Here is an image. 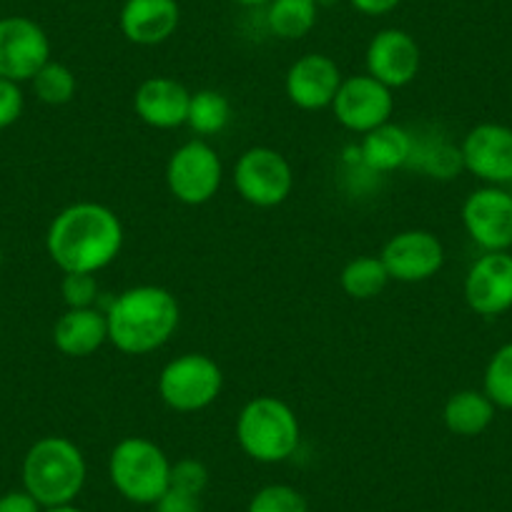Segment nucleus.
<instances>
[{
  "instance_id": "nucleus-1",
  "label": "nucleus",
  "mask_w": 512,
  "mask_h": 512,
  "mask_svg": "<svg viewBox=\"0 0 512 512\" xmlns=\"http://www.w3.org/2000/svg\"><path fill=\"white\" fill-rule=\"evenodd\" d=\"M46 246L53 262L66 274H96L121 251L123 226L111 209L83 201L53 219Z\"/></svg>"
},
{
  "instance_id": "nucleus-2",
  "label": "nucleus",
  "mask_w": 512,
  "mask_h": 512,
  "mask_svg": "<svg viewBox=\"0 0 512 512\" xmlns=\"http://www.w3.org/2000/svg\"><path fill=\"white\" fill-rule=\"evenodd\" d=\"M108 342L123 354H149L179 327V304L161 287H134L111 302L106 312Z\"/></svg>"
},
{
  "instance_id": "nucleus-3",
  "label": "nucleus",
  "mask_w": 512,
  "mask_h": 512,
  "mask_svg": "<svg viewBox=\"0 0 512 512\" xmlns=\"http://www.w3.org/2000/svg\"><path fill=\"white\" fill-rule=\"evenodd\" d=\"M86 485V460L66 437H43L23 460V490L43 507L71 505Z\"/></svg>"
},
{
  "instance_id": "nucleus-4",
  "label": "nucleus",
  "mask_w": 512,
  "mask_h": 512,
  "mask_svg": "<svg viewBox=\"0 0 512 512\" xmlns=\"http://www.w3.org/2000/svg\"><path fill=\"white\" fill-rule=\"evenodd\" d=\"M236 440L256 462H284L297 452L299 422L277 397H256L236 420Z\"/></svg>"
},
{
  "instance_id": "nucleus-5",
  "label": "nucleus",
  "mask_w": 512,
  "mask_h": 512,
  "mask_svg": "<svg viewBox=\"0 0 512 512\" xmlns=\"http://www.w3.org/2000/svg\"><path fill=\"white\" fill-rule=\"evenodd\" d=\"M108 475L113 487L136 505H156L169 490L171 462L159 445L144 437H126L111 452Z\"/></svg>"
},
{
  "instance_id": "nucleus-6",
  "label": "nucleus",
  "mask_w": 512,
  "mask_h": 512,
  "mask_svg": "<svg viewBox=\"0 0 512 512\" xmlns=\"http://www.w3.org/2000/svg\"><path fill=\"white\" fill-rule=\"evenodd\" d=\"M221 369L206 354H184L164 367L159 377L161 400L176 412L209 407L221 392Z\"/></svg>"
},
{
  "instance_id": "nucleus-7",
  "label": "nucleus",
  "mask_w": 512,
  "mask_h": 512,
  "mask_svg": "<svg viewBox=\"0 0 512 512\" xmlns=\"http://www.w3.org/2000/svg\"><path fill=\"white\" fill-rule=\"evenodd\" d=\"M292 184V169L279 151L256 146L236 161L234 186L241 199L249 204L262 206V209L282 204L292 191Z\"/></svg>"
},
{
  "instance_id": "nucleus-8",
  "label": "nucleus",
  "mask_w": 512,
  "mask_h": 512,
  "mask_svg": "<svg viewBox=\"0 0 512 512\" xmlns=\"http://www.w3.org/2000/svg\"><path fill=\"white\" fill-rule=\"evenodd\" d=\"M51 61V41L36 21L26 16L0 18V78L13 83L33 81Z\"/></svg>"
},
{
  "instance_id": "nucleus-9",
  "label": "nucleus",
  "mask_w": 512,
  "mask_h": 512,
  "mask_svg": "<svg viewBox=\"0 0 512 512\" xmlns=\"http://www.w3.org/2000/svg\"><path fill=\"white\" fill-rule=\"evenodd\" d=\"M166 184L184 204H206L214 199L221 184L219 156L204 141H189L171 156L166 166Z\"/></svg>"
},
{
  "instance_id": "nucleus-10",
  "label": "nucleus",
  "mask_w": 512,
  "mask_h": 512,
  "mask_svg": "<svg viewBox=\"0 0 512 512\" xmlns=\"http://www.w3.org/2000/svg\"><path fill=\"white\" fill-rule=\"evenodd\" d=\"M332 108L344 128L357 131V134H369L390 121L395 98H392L390 88L367 73V76H352L342 81Z\"/></svg>"
},
{
  "instance_id": "nucleus-11",
  "label": "nucleus",
  "mask_w": 512,
  "mask_h": 512,
  "mask_svg": "<svg viewBox=\"0 0 512 512\" xmlns=\"http://www.w3.org/2000/svg\"><path fill=\"white\" fill-rule=\"evenodd\" d=\"M462 224L485 251H507L512 246V194L500 186L472 191L462 206Z\"/></svg>"
},
{
  "instance_id": "nucleus-12",
  "label": "nucleus",
  "mask_w": 512,
  "mask_h": 512,
  "mask_svg": "<svg viewBox=\"0 0 512 512\" xmlns=\"http://www.w3.org/2000/svg\"><path fill=\"white\" fill-rule=\"evenodd\" d=\"M462 166L490 186L512 184V128L480 123L462 141Z\"/></svg>"
},
{
  "instance_id": "nucleus-13",
  "label": "nucleus",
  "mask_w": 512,
  "mask_h": 512,
  "mask_svg": "<svg viewBox=\"0 0 512 512\" xmlns=\"http://www.w3.org/2000/svg\"><path fill=\"white\" fill-rule=\"evenodd\" d=\"M382 264L397 282H425L445 264V249L430 231H402L382 249Z\"/></svg>"
},
{
  "instance_id": "nucleus-14",
  "label": "nucleus",
  "mask_w": 512,
  "mask_h": 512,
  "mask_svg": "<svg viewBox=\"0 0 512 512\" xmlns=\"http://www.w3.org/2000/svg\"><path fill=\"white\" fill-rule=\"evenodd\" d=\"M465 299L472 312L500 317L512 309V256L507 251H485L465 279Z\"/></svg>"
},
{
  "instance_id": "nucleus-15",
  "label": "nucleus",
  "mask_w": 512,
  "mask_h": 512,
  "mask_svg": "<svg viewBox=\"0 0 512 512\" xmlns=\"http://www.w3.org/2000/svg\"><path fill=\"white\" fill-rule=\"evenodd\" d=\"M420 46L400 28H384L369 41L367 73L387 88L407 86L420 73Z\"/></svg>"
},
{
  "instance_id": "nucleus-16",
  "label": "nucleus",
  "mask_w": 512,
  "mask_h": 512,
  "mask_svg": "<svg viewBox=\"0 0 512 512\" xmlns=\"http://www.w3.org/2000/svg\"><path fill=\"white\" fill-rule=\"evenodd\" d=\"M339 86H342V73H339L337 63L322 53H309V56L299 58L287 73L289 101L304 111L332 106Z\"/></svg>"
},
{
  "instance_id": "nucleus-17",
  "label": "nucleus",
  "mask_w": 512,
  "mask_h": 512,
  "mask_svg": "<svg viewBox=\"0 0 512 512\" xmlns=\"http://www.w3.org/2000/svg\"><path fill=\"white\" fill-rule=\"evenodd\" d=\"M181 21L176 0H126L118 16L121 33L136 46H159L169 41Z\"/></svg>"
},
{
  "instance_id": "nucleus-18",
  "label": "nucleus",
  "mask_w": 512,
  "mask_h": 512,
  "mask_svg": "<svg viewBox=\"0 0 512 512\" xmlns=\"http://www.w3.org/2000/svg\"><path fill=\"white\" fill-rule=\"evenodd\" d=\"M134 106L149 126L176 128L189 118L191 93L174 78H149L136 91Z\"/></svg>"
},
{
  "instance_id": "nucleus-19",
  "label": "nucleus",
  "mask_w": 512,
  "mask_h": 512,
  "mask_svg": "<svg viewBox=\"0 0 512 512\" xmlns=\"http://www.w3.org/2000/svg\"><path fill=\"white\" fill-rule=\"evenodd\" d=\"M108 339L106 314L98 309H68L53 329V342L68 357H88Z\"/></svg>"
},
{
  "instance_id": "nucleus-20",
  "label": "nucleus",
  "mask_w": 512,
  "mask_h": 512,
  "mask_svg": "<svg viewBox=\"0 0 512 512\" xmlns=\"http://www.w3.org/2000/svg\"><path fill=\"white\" fill-rule=\"evenodd\" d=\"M412 154H415V144L405 128L384 123V126L364 134L362 161L372 171L402 169L412 159Z\"/></svg>"
},
{
  "instance_id": "nucleus-21",
  "label": "nucleus",
  "mask_w": 512,
  "mask_h": 512,
  "mask_svg": "<svg viewBox=\"0 0 512 512\" xmlns=\"http://www.w3.org/2000/svg\"><path fill=\"white\" fill-rule=\"evenodd\" d=\"M492 420H495V405L485 392H455L445 405V425L452 435L477 437L492 425Z\"/></svg>"
},
{
  "instance_id": "nucleus-22",
  "label": "nucleus",
  "mask_w": 512,
  "mask_h": 512,
  "mask_svg": "<svg viewBox=\"0 0 512 512\" xmlns=\"http://www.w3.org/2000/svg\"><path fill=\"white\" fill-rule=\"evenodd\" d=\"M317 0H272L267 3L269 31L284 41H299L317 26Z\"/></svg>"
},
{
  "instance_id": "nucleus-23",
  "label": "nucleus",
  "mask_w": 512,
  "mask_h": 512,
  "mask_svg": "<svg viewBox=\"0 0 512 512\" xmlns=\"http://www.w3.org/2000/svg\"><path fill=\"white\" fill-rule=\"evenodd\" d=\"M390 282V274L384 269L382 259L359 256L349 262L342 272V289L354 299H372Z\"/></svg>"
},
{
  "instance_id": "nucleus-24",
  "label": "nucleus",
  "mask_w": 512,
  "mask_h": 512,
  "mask_svg": "<svg viewBox=\"0 0 512 512\" xmlns=\"http://www.w3.org/2000/svg\"><path fill=\"white\" fill-rule=\"evenodd\" d=\"M231 118V106L226 96L219 91H199L191 93V106H189V123L196 134L201 136H214L224 131L226 123Z\"/></svg>"
},
{
  "instance_id": "nucleus-25",
  "label": "nucleus",
  "mask_w": 512,
  "mask_h": 512,
  "mask_svg": "<svg viewBox=\"0 0 512 512\" xmlns=\"http://www.w3.org/2000/svg\"><path fill=\"white\" fill-rule=\"evenodd\" d=\"M33 91L48 106H63L76 96V76L68 66L48 61L41 71L33 76Z\"/></svg>"
},
{
  "instance_id": "nucleus-26",
  "label": "nucleus",
  "mask_w": 512,
  "mask_h": 512,
  "mask_svg": "<svg viewBox=\"0 0 512 512\" xmlns=\"http://www.w3.org/2000/svg\"><path fill=\"white\" fill-rule=\"evenodd\" d=\"M485 395L502 410H512V342L502 344L485 369Z\"/></svg>"
},
{
  "instance_id": "nucleus-27",
  "label": "nucleus",
  "mask_w": 512,
  "mask_h": 512,
  "mask_svg": "<svg viewBox=\"0 0 512 512\" xmlns=\"http://www.w3.org/2000/svg\"><path fill=\"white\" fill-rule=\"evenodd\" d=\"M249 512H309V505L294 487L267 485L251 497Z\"/></svg>"
},
{
  "instance_id": "nucleus-28",
  "label": "nucleus",
  "mask_w": 512,
  "mask_h": 512,
  "mask_svg": "<svg viewBox=\"0 0 512 512\" xmlns=\"http://www.w3.org/2000/svg\"><path fill=\"white\" fill-rule=\"evenodd\" d=\"M209 485V470L204 467V462L199 460H179L176 465H171V477L169 487H176V490L191 492V495H201Z\"/></svg>"
},
{
  "instance_id": "nucleus-29",
  "label": "nucleus",
  "mask_w": 512,
  "mask_h": 512,
  "mask_svg": "<svg viewBox=\"0 0 512 512\" xmlns=\"http://www.w3.org/2000/svg\"><path fill=\"white\" fill-rule=\"evenodd\" d=\"M63 299L71 309H88L98 297V284L93 274H66L61 284Z\"/></svg>"
},
{
  "instance_id": "nucleus-30",
  "label": "nucleus",
  "mask_w": 512,
  "mask_h": 512,
  "mask_svg": "<svg viewBox=\"0 0 512 512\" xmlns=\"http://www.w3.org/2000/svg\"><path fill=\"white\" fill-rule=\"evenodd\" d=\"M23 113V91L18 83L0 78V131L21 118Z\"/></svg>"
},
{
  "instance_id": "nucleus-31",
  "label": "nucleus",
  "mask_w": 512,
  "mask_h": 512,
  "mask_svg": "<svg viewBox=\"0 0 512 512\" xmlns=\"http://www.w3.org/2000/svg\"><path fill=\"white\" fill-rule=\"evenodd\" d=\"M154 507L156 512H201V495H191V492L169 487L156 500Z\"/></svg>"
},
{
  "instance_id": "nucleus-32",
  "label": "nucleus",
  "mask_w": 512,
  "mask_h": 512,
  "mask_svg": "<svg viewBox=\"0 0 512 512\" xmlns=\"http://www.w3.org/2000/svg\"><path fill=\"white\" fill-rule=\"evenodd\" d=\"M0 512H43V505L28 490H13L0 497Z\"/></svg>"
},
{
  "instance_id": "nucleus-33",
  "label": "nucleus",
  "mask_w": 512,
  "mask_h": 512,
  "mask_svg": "<svg viewBox=\"0 0 512 512\" xmlns=\"http://www.w3.org/2000/svg\"><path fill=\"white\" fill-rule=\"evenodd\" d=\"M354 11L364 13V16H387L395 11L402 0H349Z\"/></svg>"
},
{
  "instance_id": "nucleus-34",
  "label": "nucleus",
  "mask_w": 512,
  "mask_h": 512,
  "mask_svg": "<svg viewBox=\"0 0 512 512\" xmlns=\"http://www.w3.org/2000/svg\"><path fill=\"white\" fill-rule=\"evenodd\" d=\"M231 3H236V6H267L272 0H231Z\"/></svg>"
},
{
  "instance_id": "nucleus-35",
  "label": "nucleus",
  "mask_w": 512,
  "mask_h": 512,
  "mask_svg": "<svg viewBox=\"0 0 512 512\" xmlns=\"http://www.w3.org/2000/svg\"><path fill=\"white\" fill-rule=\"evenodd\" d=\"M43 512H83V510H78V507L73 505H58V507H46Z\"/></svg>"
},
{
  "instance_id": "nucleus-36",
  "label": "nucleus",
  "mask_w": 512,
  "mask_h": 512,
  "mask_svg": "<svg viewBox=\"0 0 512 512\" xmlns=\"http://www.w3.org/2000/svg\"><path fill=\"white\" fill-rule=\"evenodd\" d=\"M0 267H3V251H0Z\"/></svg>"
}]
</instances>
